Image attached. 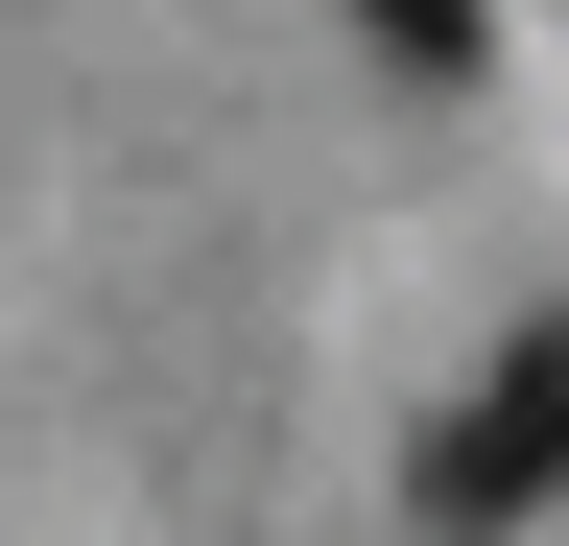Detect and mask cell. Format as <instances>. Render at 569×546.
I'll return each instance as SVG.
<instances>
[{
	"label": "cell",
	"instance_id": "obj_1",
	"mask_svg": "<svg viewBox=\"0 0 569 546\" xmlns=\"http://www.w3.org/2000/svg\"><path fill=\"white\" fill-rule=\"evenodd\" d=\"M403 499L451 523V546H498V523H546V499H569V309H522V332H498V380L403 451Z\"/></svg>",
	"mask_w": 569,
	"mask_h": 546
},
{
	"label": "cell",
	"instance_id": "obj_2",
	"mask_svg": "<svg viewBox=\"0 0 569 546\" xmlns=\"http://www.w3.org/2000/svg\"><path fill=\"white\" fill-rule=\"evenodd\" d=\"M356 24H380L403 72H475V0H356Z\"/></svg>",
	"mask_w": 569,
	"mask_h": 546
}]
</instances>
